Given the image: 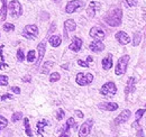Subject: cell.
Segmentation results:
<instances>
[{
	"mask_svg": "<svg viewBox=\"0 0 146 137\" xmlns=\"http://www.w3.org/2000/svg\"><path fill=\"white\" fill-rule=\"evenodd\" d=\"M92 81H93V75L91 73H78L76 74V78H75V82L81 86H88L90 84Z\"/></svg>",
	"mask_w": 146,
	"mask_h": 137,
	"instance_id": "5b68a950",
	"label": "cell"
},
{
	"mask_svg": "<svg viewBox=\"0 0 146 137\" xmlns=\"http://www.w3.org/2000/svg\"><path fill=\"white\" fill-rule=\"evenodd\" d=\"M21 35L27 39H35L38 36V28L36 25H26L23 29Z\"/></svg>",
	"mask_w": 146,
	"mask_h": 137,
	"instance_id": "277c9868",
	"label": "cell"
},
{
	"mask_svg": "<svg viewBox=\"0 0 146 137\" xmlns=\"http://www.w3.org/2000/svg\"><path fill=\"white\" fill-rule=\"evenodd\" d=\"M7 11H8L7 0H1V8H0V16H1V20H6V17H7Z\"/></svg>",
	"mask_w": 146,
	"mask_h": 137,
	"instance_id": "44dd1931",
	"label": "cell"
},
{
	"mask_svg": "<svg viewBox=\"0 0 146 137\" xmlns=\"http://www.w3.org/2000/svg\"><path fill=\"white\" fill-rule=\"evenodd\" d=\"M48 125V121L46 119H42L39 120L38 122H37L36 127H37V134L38 135H40V136H43L44 135V133H43V130H44V127L45 126H47Z\"/></svg>",
	"mask_w": 146,
	"mask_h": 137,
	"instance_id": "603a6c76",
	"label": "cell"
},
{
	"mask_svg": "<svg viewBox=\"0 0 146 137\" xmlns=\"http://www.w3.org/2000/svg\"><path fill=\"white\" fill-rule=\"evenodd\" d=\"M130 116H131V112H130V110H128V109H125V110H123L117 117H116V119H115V124L116 125H120V124H124V122H126L129 118H130Z\"/></svg>",
	"mask_w": 146,
	"mask_h": 137,
	"instance_id": "30bf717a",
	"label": "cell"
},
{
	"mask_svg": "<svg viewBox=\"0 0 146 137\" xmlns=\"http://www.w3.org/2000/svg\"><path fill=\"white\" fill-rule=\"evenodd\" d=\"M134 91H135V80H134V78H129L127 81V84H126V88H125V93L129 94Z\"/></svg>",
	"mask_w": 146,
	"mask_h": 137,
	"instance_id": "ffe728a7",
	"label": "cell"
},
{
	"mask_svg": "<svg viewBox=\"0 0 146 137\" xmlns=\"http://www.w3.org/2000/svg\"><path fill=\"white\" fill-rule=\"evenodd\" d=\"M89 35L91 36L92 38H94V41H102L105 38V36H106L105 32L99 27H92L90 29V32H89Z\"/></svg>",
	"mask_w": 146,
	"mask_h": 137,
	"instance_id": "8fae6325",
	"label": "cell"
},
{
	"mask_svg": "<svg viewBox=\"0 0 146 137\" xmlns=\"http://www.w3.org/2000/svg\"><path fill=\"white\" fill-rule=\"evenodd\" d=\"M24 126H25V133L28 137H33V132L29 126V119L28 118H24Z\"/></svg>",
	"mask_w": 146,
	"mask_h": 137,
	"instance_id": "484cf974",
	"label": "cell"
},
{
	"mask_svg": "<svg viewBox=\"0 0 146 137\" xmlns=\"http://www.w3.org/2000/svg\"><path fill=\"white\" fill-rule=\"evenodd\" d=\"M21 118H23V112H21V111H16V112H14L13 116H11L13 122H17V121L20 120Z\"/></svg>",
	"mask_w": 146,
	"mask_h": 137,
	"instance_id": "f546056e",
	"label": "cell"
},
{
	"mask_svg": "<svg viewBox=\"0 0 146 137\" xmlns=\"http://www.w3.org/2000/svg\"><path fill=\"white\" fill-rule=\"evenodd\" d=\"M83 6H84V2L82 0H72V1L68 2V5L65 6V11L68 14H72L76 9H79Z\"/></svg>",
	"mask_w": 146,
	"mask_h": 137,
	"instance_id": "9c48e42d",
	"label": "cell"
},
{
	"mask_svg": "<svg viewBox=\"0 0 146 137\" xmlns=\"http://www.w3.org/2000/svg\"><path fill=\"white\" fill-rule=\"evenodd\" d=\"M32 81V76L29 75V74H26L24 78H23V82H25V83H29Z\"/></svg>",
	"mask_w": 146,
	"mask_h": 137,
	"instance_id": "ab89813d",
	"label": "cell"
},
{
	"mask_svg": "<svg viewBox=\"0 0 146 137\" xmlns=\"http://www.w3.org/2000/svg\"><path fill=\"white\" fill-rule=\"evenodd\" d=\"M11 91H14L16 94H19V93H20V89H19L18 86H13V88H11Z\"/></svg>",
	"mask_w": 146,
	"mask_h": 137,
	"instance_id": "60d3db41",
	"label": "cell"
},
{
	"mask_svg": "<svg viewBox=\"0 0 146 137\" xmlns=\"http://www.w3.org/2000/svg\"><path fill=\"white\" fill-rule=\"evenodd\" d=\"M89 49L94 53H99V52L105 50V45L101 41H93L91 44L89 45Z\"/></svg>",
	"mask_w": 146,
	"mask_h": 137,
	"instance_id": "ac0fdd59",
	"label": "cell"
},
{
	"mask_svg": "<svg viewBox=\"0 0 146 137\" xmlns=\"http://www.w3.org/2000/svg\"><path fill=\"white\" fill-rule=\"evenodd\" d=\"M75 115L79 117V118H83L84 117V115H83V112H81L80 110H75Z\"/></svg>",
	"mask_w": 146,
	"mask_h": 137,
	"instance_id": "b9f144b4",
	"label": "cell"
},
{
	"mask_svg": "<svg viewBox=\"0 0 146 137\" xmlns=\"http://www.w3.org/2000/svg\"><path fill=\"white\" fill-rule=\"evenodd\" d=\"M100 7H101L100 2H98V1H91V2L89 3L88 8H87V15H88L90 18L94 17L96 13L100 9Z\"/></svg>",
	"mask_w": 146,
	"mask_h": 137,
	"instance_id": "7c38bea8",
	"label": "cell"
},
{
	"mask_svg": "<svg viewBox=\"0 0 146 137\" xmlns=\"http://www.w3.org/2000/svg\"><path fill=\"white\" fill-rule=\"evenodd\" d=\"M142 41V34L141 32H135L134 33V38H133V45L134 46H138L139 43Z\"/></svg>",
	"mask_w": 146,
	"mask_h": 137,
	"instance_id": "4316f807",
	"label": "cell"
},
{
	"mask_svg": "<svg viewBox=\"0 0 146 137\" xmlns=\"http://www.w3.org/2000/svg\"><path fill=\"white\" fill-rule=\"evenodd\" d=\"M76 28V24L73 19H68L64 21V36L68 38V32H73Z\"/></svg>",
	"mask_w": 146,
	"mask_h": 137,
	"instance_id": "9a60e30c",
	"label": "cell"
},
{
	"mask_svg": "<svg viewBox=\"0 0 146 137\" xmlns=\"http://www.w3.org/2000/svg\"><path fill=\"white\" fill-rule=\"evenodd\" d=\"M53 1H54L55 3H60V2L62 1V0H53Z\"/></svg>",
	"mask_w": 146,
	"mask_h": 137,
	"instance_id": "7dc6e473",
	"label": "cell"
},
{
	"mask_svg": "<svg viewBox=\"0 0 146 137\" xmlns=\"http://www.w3.org/2000/svg\"><path fill=\"white\" fill-rule=\"evenodd\" d=\"M137 1L138 0H125L127 7H134V6H136L137 5Z\"/></svg>",
	"mask_w": 146,
	"mask_h": 137,
	"instance_id": "74e56055",
	"label": "cell"
},
{
	"mask_svg": "<svg viewBox=\"0 0 146 137\" xmlns=\"http://www.w3.org/2000/svg\"><path fill=\"white\" fill-rule=\"evenodd\" d=\"M78 64H79L80 67H82V68H89L88 62H84V61H82V60H78Z\"/></svg>",
	"mask_w": 146,
	"mask_h": 137,
	"instance_id": "f35d334b",
	"label": "cell"
},
{
	"mask_svg": "<svg viewBox=\"0 0 146 137\" xmlns=\"http://www.w3.org/2000/svg\"><path fill=\"white\" fill-rule=\"evenodd\" d=\"M3 29H5V32H10V31H14L15 29V26H14V24L5 23L3 24Z\"/></svg>",
	"mask_w": 146,
	"mask_h": 137,
	"instance_id": "836d02e7",
	"label": "cell"
},
{
	"mask_svg": "<svg viewBox=\"0 0 146 137\" xmlns=\"http://www.w3.org/2000/svg\"><path fill=\"white\" fill-rule=\"evenodd\" d=\"M14 99V96L10 94V93H6V94H2L0 96V101H6V100H13Z\"/></svg>",
	"mask_w": 146,
	"mask_h": 137,
	"instance_id": "e575fe53",
	"label": "cell"
},
{
	"mask_svg": "<svg viewBox=\"0 0 146 137\" xmlns=\"http://www.w3.org/2000/svg\"><path fill=\"white\" fill-rule=\"evenodd\" d=\"M121 18H123V11L120 8H115L110 10L109 13L105 17V23L108 24L111 27H117L121 24Z\"/></svg>",
	"mask_w": 146,
	"mask_h": 137,
	"instance_id": "6da1fadb",
	"label": "cell"
},
{
	"mask_svg": "<svg viewBox=\"0 0 146 137\" xmlns=\"http://www.w3.org/2000/svg\"><path fill=\"white\" fill-rule=\"evenodd\" d=\"M8 11H9V15L10 17L14 18V19H17L21 16L23 14V7L20 5L18 0H11L8 5Z\"/></svg>",
	"mask_w": 146,
	"mask_h": 137,
	"instance_id": "7a4b0ae2",
	"label": "cell"
},
{
	"mask_svg": "<svg viewBox=\"0 0 146 137\" xmlns=\"http://www.w3.org/2000/svg\"><path fill=\"white\" fill-rule=\"evenodd\" d=\"M145 109H138L137 111H136V114H135V117H136V121L133 124V127H137V128H139V125H138V122H139V120L141 118L143 117V115L145 114Z\"/></svg>",
	"mask_w": 146,
	"mask_h": 137,
	"instance_id": "d4e9b609",
	"label": "cell"
},
{
	"mask_svg": "<svg viewBox=\"0 0 146 137\" xmlns=\"http://www.w3.org/2000/svg\"><path fill=\"white\" fill-rule=\"evenodd\" d=\"M92 125H93V119L86 120V121L81 125V127H80V129H79V137L88 136V135L90 134V132H91Z\"/></svg>",
	"mask_w": 146,
	"mask_h": 137,
	"instance_id": "52a82bcc",
	"label": "cell"
},
{
	"mask_svg": "<svg viewBox=\"0 0 146 137\" xmlns=\"http://www.w3.org/2000/svg\"><path fill=\"white\" fill-rule=\"evenodd\" d=\"M8 126V120L6 119L3 116H0V130L5 129Z\"/></svg>",
	"mask_w": 146,
	"mask_h": 137,
	"instance_id": "1f68e13d",
	"label": "cell"
},
{
	"mask_svg": "<svg viewBox=\"0 0 146 137\" xmlns=\"http://www.w3.org/2000/svg\"><path fill=\"white\" fill-rule=\"evenodd\" d=\"M92 61H93V59H92L91 56H88L87 57V62H92Z\"/></svg>",
	"mask_w": 146,
	"mask_h": 137,
	"instance_id": "f6af8a7d",
	"label": "cell"
},
{
	"mask_svg": "<svg viewBox=\"0 0 146 137\" xmlns=\"http://www.w3.org/2000/svg\"><path fill=\"white\" fill-rule=\"evenodd\" d=\"M62 68H65V70H68V68H69V65H68V64H63V65H62Z\"/></svg>",
	"mask_w": 146,
	"mask_h": 137,
	"instance_id": "bcb514c9",
	"label": "cell"
},
{
	"mask_svg": "<svg viewBox=\"0 0 146 137\" xmlns=\"http://www.w3.org/2000/svg\"><path fill=\"white\" fill-rule=\"evenodd\" d=\"M128 62H129V55H123L118 60L117 65H116V70H115L116 75H123V74H125V72L127 70Z\"/></svg>",
	"mask_w": 146,
	"mask_h": 137,
	"instance_id": "3957f363",
	"label": "cell"
},
{
	"mask_svg": "<svg viewBox=\"0 0 146 137\" xmlns=\"http://www.w3.org/2000/svg\"><path fill=\"white\" fill-rule=\"evenodd\" d=\"M81 47H82V39L76 37V36H74L71 44L69 45V49L73 52H79L81 50Z\"/></svg>",
	"mask_w": 146,
	"mask_h": 137,
	"instance_id": "2e32d148",
	"label": "cell"
},
{
	"mask_svg": "<svg viewBox=\"0 0 146 137\" xmlns=\"http://www.w3.org/2000/svg\"><path fill=\"white\" fill-rule=\"evenodd\" d=\"M115 37H116V39L118 41V43L121 44V45H126V44H128V43L130 42V38H129L128 34H126V33L123 32V31L118 32L117 34L115 35Z\"/></svg>",
	"mask_w": 146,
	"mask_h": 137,
	"instance_id": "e0dca14e",
	"label": "cell"
},
{
	"mask_svg": "<svg viewBox=\"0 0 146 137\" xmlns=\"http://www.w3.org/2000/svg\"><path fill=\"white\" fill-rule=\"evenodd\" d=\"M55 27H56V26H55V24H52V26H51V28H50V31H48V34H51L52 32H54Z\"/></svg>",
	"mask_w": 146,
	"mask_h": 137,
	"instance_id": "ee69618b",
	"label": "cell"
},
{
	"mask_svg": "<svg viewBox=\"0 0 146 137\" xmlns=\"http://www.w3.org/2000/svg\"><path fill=\"white\" fill-rule=\"evenodd\" d=\"M24 60H25L24 51H23V49H18V51H17V61L18 62H23Z\"/></svg>",
	"mask_w": 146,
	"mask_h": 137,
	"instance_id": "d6a6232c",
	"label": "cell"
},
{
	"mask_svg": "<svg viewBox=\"0 0 146 137\" xmlns=\"http://www.w3.org/2000/svg\"><path fill=\"white\" fill-rule=\"evenodd\" d=\"M101 64H102V68L106 70V71H108V70H110V68H112V55L110 53L105 59H102Z\"/></svg>",
	"mask_w": 146,
	"mask_h": 137,
	"instance_id": "d6986e66",
	"label": "cell"
},
{
	"mask_svg": "<svg viewBox=\"0 0 146 137\" xmlns=\"http://www.w3.org/2000/svg\"><path fill=\"white\" fill-rule=\"evenodd\" d=\"M98 108L105 111H115L118 109V104L116 102H100L98 104Z\"/></svg>",
	"mask_w": 146,
	"mask_h": 137,
	"instance_id": "4fadbf2b",
	"label": "cell"
},
{
	"mask_svg": "<svg viewBox=\"0 0 146 137\" xmlns=\"http://www.w3.org/2000/svg\"><path fill=\"white\" fill-rule=\"evenodd\" d=\"M54 67V62H52V61H47V62H45L43 65H42V68H40V72L43 73V74H48L50 73V71H51V68Z\"/></svg>",
	"mask_w": 146,
	"mask_h": 137,
	"instance_id": "cb8c5ba5",
	"label": "cell"
},
{
	"mask_svg": "<svg viewBox=\"0 0 146 137\" xmlns=\"http://www.w3.org/2000/svg\"><path fill=\"white\" fill-rule=\"evenodd\" d=\"M48 42L53 47H58L61 45V43H62V38L58 35H53V36H51L48 38Z\"/></svg>",
	"mask_w": 146,
	"mask_h": 137,
	"instance_id": "7402d4cb",
	"label": "cell"
},
{
	"mask_svg": "<svg viewBox=\"0 0 146 137\" xmlns=\"http://www.w3.org/2000/svg\"><path fill=\"white\" fill-rule=\"evenodd\" d=\"M2 49H3V45H0V59H1V62H0V70H5V68H8L7 63L5 62V56L2 54Z\"/></svg>",
	"mask_w": 146,
	"mask_h": 137,
	"instance_id": "83f0119b",
	"label": "cell"
},
{
	"mask_svg": "<svg viewBox=\"0 0 146 137\" xmlns=\"http://www.w3.org/2000/svg\"><path fill=\"white\" fill-rule=\"evenodd\" d=\"M100 93L102 96H115L117 93V86L113 82H107L101 86Z\"/></svg>",
	"mask_w": 146,
	"mask_h": 137,
	"instance_id": "8992f818",
	"label": "cell"
},
{
	"mask_svg": "<svg viewBox=\"0 0 146 137\" xmlns=\"http://www.w3.org/2000/svg\"><path fill=\"white\" fill-rule=\"evenodd\" d=\"M27 61L29 62V63H32V62H34L35 61V59H36V53L35 51H33V50H31V51H28V54H27Z\"/></svg>",
	"mask_w": 146,
	"mask_h": 137,
	"instance_id": "f1b7e54d",
	"label": "cell"
},
{
	"mask_svg": "<svg viewBox=\"0 0 146 137\" xmlns=\"http://www.w3.org/2000/svg\"><path fill=\"white\" fill-rule=\"evenodd\" d=\"M61 79V75H60V73H57V72H54V73H52L51 75H50V82L51 83H54L56 81H58Z\"/></svg>",
	"mask_w": 146,
	"mask_h": 137,
	"instance_id": "4dcf8cb0",
	"label": "cell"
},
{
	"mask_svg": "<svg viewBox=\"0 0 146 137\" xmlns=\"http://www.w3.org/2000/svg\"><path fill=\"white\" fill-rule=\"evenodd\" d=\"M137 137H144V133H143V130L141 128L137 130Z\"/></svg>",
	"mask_w": 146,
	"mask_h": 137,
	"instance_id": "7bdbcfd3",
	"label": "cell"
},
{
	"mask_svg": "<svg viewBox=\"0 0 146 137\" xmlns=\"http://www.w3.org/2000/svg\"><path fill=\"white\" fill-rule=\"evenodd\" d=\"M37 49H38V59H37L36 67H39V65H40V62H42V60H43V57H44L45 50H46V43H45V41L40 42V43L38 44Z\"/></svg>",
	"mask_w": 146,
	"mask_h": 137,
	"instance_id": "5bb4252c",
	"label": "cell"
},
{
	"mask_svg": "<svg viewBox=\"0 0 146 137\" xmlns=\"http://www.w3.org/2000/svg\"><path fill=\"white\" fill-rule=\"evenodd\" d=\"M8 84V76L7 75H0V86H6Z\"/></svg>",
	"mask_w": 146,
	"mask_h": 137,
	"instance_id": "d590c367",
	"label": "cell"
},
{
	"mask_svg": "<svg viewBox=\"0 0 146 137\" xmlns=\"http://www.w3.org/2000/svg\"><path fill=\"white\" fill-rule=\"evenodd\" d=\"M64 116H65V112H64V110H62V109H58L57 110V114H56V119L57 120H62L64 118Z\"/></svg>",
	"mask_w": 146,
	"mask_h": 137,
	"instance_id": "8d00e7d4",
	"label": "cell"
},
{
	"mask_svg": "<svg viewBox=\"0 0 146 137\" xmlns=\"http://www.w3.org/2000/svg\"><path fill=\"white\" fill-rule=\"evenodd\" d=\"M71 127H74L75 129L78 128V125H76V122L74 121L72 117H70L66 121V124L62 127V132L60 134V137H70V128Z\"/></svg>",
	"mask_w": 146,
	"mask_h": 137,
	"instance_id": "ba28073f",
	"label": "cell"
}]
</instances>
